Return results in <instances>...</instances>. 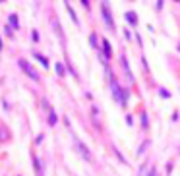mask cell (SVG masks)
<instances>
[{
    "label": "cell",
    "instance_id": "4",
    "mask_svg": "<svg viewBox=\"0 0 180 176\" xmlns=\"http://www.w3.org/2000/svg\"><path fill=\"white\" fill-rule=\"evenodd\" d=\"M120 60H122V70H124V74H126V80H128V81H134V75H132V72H130V66H128L126 54H122Z\"/></svg>",
    "mask_w": 180,
    "mask_h": 176
},
{
    "label": "cell",
    "instance_id": "3",
    "mask_svg": "<svg viewBox=\"0 0 180 176\" xmlns=\"http://www.w3.org/2000/svg\"><path fill=\"white\" fill-rule=\"evenodd\" d=\"M19 68H21V70H24V72H25V74L29 75V78H31V80H35V81L39 80V74H37L35 70H33V68H31V64H29V62H25V60H19Z\"/></svg>",
    "mask_w": 180,
    "mask_h": 176
},
{
    "label": "cell",
    "instance_id": "24",
    "mask_svg": "<svg viewBox=\"0 0 180 176\" xmlns=\"http://www.w3.org/2000/svg\"><path fill=\"white\" fill-rule=\"evenodd\" d=\"M178 49H180V45H178Z\"/></svg>",
    "mask_w": 180,
    "mask_h": 176
},
{
    "label": "cell",
    "instance_id": "8",
    "mask_svg": "<svg viewBox=\"0 0 180 176\" xmlns=\"http://www.w3.org/2000/svg\"><path fill=\"white\" fill-rule=\"evenodd\" d=\"M33 56H35V58H37V60H39V62L43 64V68H49V60L45 58V56H43L41 52H33Z\"/></svg>",
    "mask_w": 180,
    "mask_h": 176
},
{
    "label": "cell",
    "instance_id": "22",
    "mask_svg": "<svg viewBox=\"0 0 180 176\" xmlns=\"http://www.w3.org/2000/svg\"><path fill=\"white\" fill-rule=\"evenodd\" d=\"M149 176H155V168H151V170H149Z\"/></svg>",
    "mask_w": 180,
    "mask_h": 176
},
{
    "label": "cell",
    "instance_id": "19",
    "mask_svg": "<svg viewBox=\"0 0 180 176\" xmlns=\"http://www.w3.org/2000/svg\"><path fill=\"white\" fill-rule=\"evenodd\" d=\"M31 35H33V41H39V33H37V31H33Z\"/></svg>",
    "mask_w": 180,
    "mask_h": 176
},
{
    "label": "cell",
    "instance_id": "6",
    "mask_svg": "<svg viewBox=\"0 0 180 176\" xmlns=\"http://www.w3.org/2000/svg\"><path fill=\"white\" fill-rule=\"evenodd\" d=\"M52 27H54V31H56V35H58V39L64 43V31H62V27H60V21H58V19H52Z\"/></svg>",
    "mask_w": 180,
    "mask_h": 176
},
{
    "label": "cell",
    "instance_id": "21",
    "mask_svg": "<svg viewBox=\"0 0 180 176\" xmlns=\"http://www.w3.org/2000/svg\"><path fill=\"white\" fill-rule=\"evenodd\" d=\"M132 122H134L132 116H126V124H128V126H132Z\"/></svg>",
    "mask_w": 180,
    "mask_h": 176
},
{
    "label": "cell",
    "instance_id": "15",
    "mask_svg": "<svg viewBox=\"0 0 180 176\" xmlns=\"http://www.w3.org/2000/svg\"><path fill=\"white\" fill-rule=\"evenodd\" d=\"M10 23H12V27H18V16L16 14L10 16Z\"/></svg>",
    "mask_w": 180,
    "mask_h": 176
},
{
    "label": "cell",
    "instance_id": "7",
    "mask_svg": "<svg viewBox=\"0 0 180 176\" xmlns=\"http://www.w3.org/2000/svg\"><path fill=\"white\" fill-rule=\"evenodd\" d=\"M126 21L130 25H138V16L136 12H126Z\"/></svg>",
    "mask_w": 180,
    "mask_h": 176
},
{
    "label": "cell",
    "instance_id": "18",
    "mask_svg": "<svg viewBox=\"0 0 180 176\" xmlns=\"http://www.w3.org/2000/svg\"><path fill=\"white\" fill-rule=\"evenodd\" d=\"M6 35H8V37H14V31H12V29H10V23L6 25Z\"/></svg>",
    "mask_w": 180,
    "mask_h": 176
},
{
    "label": "cell",
    "instance_id": "2",
    "mask_svg": "<svg viewBox=\"0 0 180 176\" xmlns=\"http://www.w3.org/2000/svg\"><path fill=\"white\" fill-rule=\"evenodd\" d=\"M101 14H103V19H105V23L110 31H114V21H112V14H110V6L109 2H103L101 4Z\"/></svg>",
    "mask_w": 180,
    "mask_h": 176
},
{
    "label": "cell",
    "instance_id": "1",
    "mask_svg": "<svg viewBox=\"0 0 180 176\" xmlns=\"http://www.w3.org/2000/svg\"><path fill=\"white\" fill-rule=\"evenodd\" d=\"M110 87H112V93H114V101H116V103H120L122 106H126L128 97H130L128 89H122L120 85H116V81H114V80L110 81Z\"/></svg>",
    "mask_w": 180,
    "mask_h": 176
},
{
    "label": "cell",
    "instance_id": "23",
    "mask_svg": "<svg viewBox=\"0 0 180 176\" xmlns=\"http://www.w3.org/2000/svg\"><path fill=\"white\" fill-rule=\"evenodd\" d=\"M0 50H2V39H0Z\"/></svg>",
    "mask_w": 180,
    "mask_h": 176
},
{
    "label": "cell",
    "instance_id": "12",
    "mask_svg": "<svg viewBox=\"0 0 180 176\" xmlns=\"http://www.w3.org/2000/svg\"><path fill=\"white\" fill-rule=\"evenodd\" d=\"M141 128L147 130L149 128V118H147V112H141Z\"/></svg>",
    "mask_w": 180,
    "mask_h": 176
},
{
    "label": "cell",
    "instance_id": "17",
    "mask_svg": "<svg viewBox=\"0 0 180 176\" xmlns=\"http://www.w3.org/2000/svg\"><path fill=\"white\" fill-rule=\"evenodd\" d=\"M159 93H161V97H163V99H168V97H171V93H168L167 89H161Z\"/></svg>",
    "mask_w": 180,
    "mask_h": 176
},
{
    "label": "cell",
    "instance_id": "20",
    "mask_svg": "<svg viewBox=\"0 0 180 176\" xmlns=\"http://www.w3.org/2000/svg\"><path fill=\"white\" fill-rule=\"evenodd\" d=\"M155 8H157V10H161V8H163V2H161V0H159V2H155Z\"/></svg>",
    "mask_w": 180,
    "mask_h": 176
},
{
    "label": "cell",
    "instance_id": "5",
    "mask_svg": "<svg viewBox=\"0 0 180 176\" xmlns=\"http://www.w3.org/2000/svg\"><path fill=\"white\" fill-rule=\"evenodd\" d=\"M76 145H77V149H80V153H82V157H83L85 161H91V151H89V149H87V147H85V145L82 143L80 139L76 141Z\"/></svg>",
    "mask_w": 180,
    "mask_h": 176
},
{
    "label": "cell",
    "instance_id": "10",
    "mask_svg": "<svg viewBox=\"0 0 180 176\" xmlns=\"http://www.w3.org/2000/svg\"><path fill=\"white\" fill-rule=\"evenodd\" d=\"M64 4H66V10H68V14L72 16V19H74V23H76V25H80V21H77V16H76V12H74V10H72V6H70L68 2H64Z\"/></svg>",
    "mask_w": 180,
    "mask_h": 176
},
{
    "label": "cell",
    "instance_id": "13",
    "mask_svg": "<svg viewBox=\"0 0 180 176\" xmlns=\"http://www.w3.org/2000/svg\"><path fill=\"white\" fill-rule=\"evenodd\" d=\"M54 70H56V74H58L60 78H64V68H62V64H56V66H54Z\"/></svg>",
    "mask_w": 180,
    "mask_h": 176
},
{
    "label": "cell",
    "instance_id": "16",
    "mask_svg": "<svg viewBox=\"0 0 180 176\" xmlns=\"http://www.w3.org/2000/svg\"><path fill=\"white\" fill-rule=\"evenodd\" d=\"M89 41H91V47H93V49H97V35H95V33L91 35V39H89Z\"/></svg>",
    "mask_w": 180,
    "mask_h": 176
},
{
    "label": "cell",
    "instance_id": "11",
    "mask_svg": "<svg viewBox=\"0 0 180 176\" xmlns=\"http://www.w3.org/2000/svg\"><path fill=\"white\" fill-rule=\"evenodd\" d=\"M33 167H35L37 176H43V168H41V164H39V159H37V157H33Z\"/></svg>",
    "mask_w": 180,
    "mask_h": 176
},
{
    "label": "cell",
    "instance_id": "14",
    "mask_svg": "<svg viewBox=\"0 0 180 176\" xmlns=\"http://www.w3.org/2000/svg\"><path fill=\"white\" fill-rule=\"evenodd\" d=\"M49 124H50V126H54V124H56V114H54L52 111L49 112Z\"/></svg>",
    "mask_w": 180,
    "mask_h": 176
},
{
    "label": "cell",
    "instance_id": "9",
    "mask_svg": "<svg viewBox=\"0 0 180 176\" xmlns=\"http://www.w3.org/2000/svg\"><path fill=\"white\" fill-rule=\"evenodd\" d=\"M103 49H105V56L110 58V56H112V50H110V43H109L107 39H103Z\"/></svg>",
    "mask_w": 180,
    "mask_h": 176
}]
</instances>
